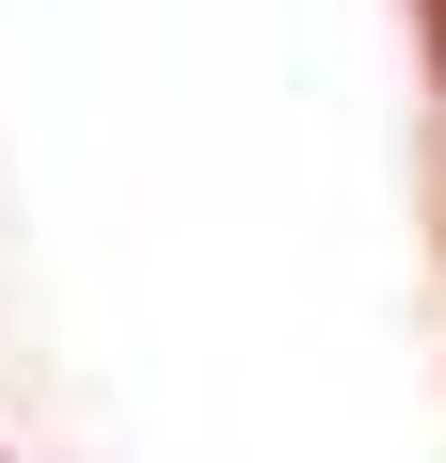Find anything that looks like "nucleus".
Here are the masks:
<instances>
[{
    "label": "nucleus",
    "mask_w": 446,
    "mask_h": 463,
    "mask_svg": "<svg viewBox=\"0 0 446 463\" xmlns=\"http://www.w3.org/2000/svg\"><path fill=\"white\" fill-rule=\"evenodd\" d=\"M414 33H431V64H446V0H414Z\"/></svg>",
    "instance_id": "f257e3e1"
}]
</instances>
